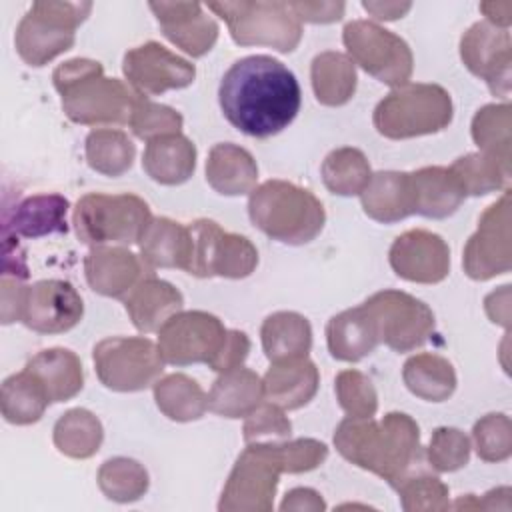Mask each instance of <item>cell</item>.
Returning <instances> with one entry per match:
<instances>
[{"mask_svg":"<svg viewBox=\"0 0 512 512\" xmlns=\"http://www.w3.org/2000/svg\"><path fill=\"white\" fill-rule=\"evenodd\" d=\"M300 100V84L292 70L266 54L236 60L218 88L224 118L252 138H270L288 128Z\"/></svg>","mask_w":512,"mask_h":512,"instance_id":"1","label":"cell"},{"mask_svg":"<svg viewBox=\"0 0 512 512\" xmlns=\"http://www.w3.org/2000/svg\"><path fill=\"white\" fill-rule=\"evenodd\" d=\"M334 446L342 458L384 478L392 488L422 466L420 430L404 412H390L382 420L348 416L334 432Z\"/></svg>","mask_w":512,"mask_h":512,"instance_id":"2","label":"cell"},{"mask_svg":"<svg viewBox=\"0 0 512 512\" xmlns=\"http://www.w3.org/2000/svg\"><path fill=\"white\" fill-rule=\"evenodd\" d=\"M252 224L272 240L300 246L312 242L324 228L322 202L306 188L286 180H266L250 192Z\"/></svg>","mask_w":512,"mask_h":512,"instance_id":"3","label":"cell"},{"mask_svg":"<svg viewBox=\"0 0 512 512\" xmlns=\"http://www.w3.org/2000/svg\"><path fill=\"white\" fill-rule=\"evenodd\" d=\"M450 94L438 84L406 82L384 96L374 108V128L390 140L436 134L452 122Z\"/></svg>","mask_w":512,"mask_h":512,"instance_id":"4","label":"cell"},{"mask_svg":"<svg viewBox=\"0 0 512 512\" xmlns=\"http://www.w3.org/2000/svg\"><path fill=\"white\" fill-rule=\"evenodd\" d=\"M154 220L148 204L136 194L92 192L76 202L72 224L86 246L140 244Z\"/></svg>","mask_w":512,"mask_h":512,"instance_id":"5","label":"cell"},{"mask_svg":"<svg viewBox=\"0 0 512 512\" xmlns=\"http://www.w3.org/2000/svg\"><path fill=\"white\" fill-rule=\"evenodd\" d=\"M90 10V2H34L16 28L18 56L28 66L38 68L70 50L76 40L74 32Z\"/></svg>","mask_w":512,"mask_h":512,"instance_id":"6","label":"cell"},{"mask_svg":"<svg viewBox=\"0 0 512 512\" xmlns=\"http://www.w3.org/2000/svg\"><path fill=\"white\" fill-rule=\"evenodd\" d=\"M240 46H268L278 52H292L302 38V24L288 8V2H210Z\"/></svg>","mask_w":512,"mask_h":512,"instance_id":"7","label":"cell"},{"mask_svg":"<svg viewBox=\"0 0 512 512\" xmlns=\"http://www.w3.org/2000/svg\"><path fill=\"white\" fill-rule=\"evenodd\" d=\"M100 382L114 392H138L154 386L164 370V358L150 338L112 336L92 352Z\"/></svg>","mask_w":512,"mask_h":512,"instance_id":"8","label":"cell"},{"mask_svg":"<svg viewBox=\"0 0 512 512\" xmlns=\"http://www.w3.org/2000/svg\"><path fill=\"white\" fill-rule=\"evenodd\" d=\"M342 42L348 58L376 80L398 88L412 76L414 58L406 40L370 20H352L344 26Z\"/></svg>","mask_w":512,"mask_h":512,"instance_id":"9","label":"cell"},{"mask_svg":"<svg viewBox=\"0 0 512 512\" xmlns=\"http://www.w3.org/2000/svg\"><path fill=\"white\" fill-rule=\"evenodd\" d=\"M282 466L270 442L246 444L238 456L218 502L222 512H270Z\"/></svg>","mask_w":512,"mask_h":512,"instance_id":"10","label":"cell"},{"mask_svg":"<svg viewBox=\"0 0 512 512\" xmlns=\"http://www.w3.org/2000/svg\"><path fill=\"white\" fill-rule=\"evenodd\" d=\"M64 114L86 126L128 124L138 94L118 78H106L104 68L90 72L82 80L58 88Z\"/></svg>","mask_w":512,"mask_h":512,"instance_id":"11","label":"cell"},{"mask_svg":"<svg viewBox=\"0 0 512 512\" xmlns=\"http://www.w3.org/2000/svg\"><path fill=\"white\" fill-rule=\"evenodd\" d=\"M190 226L192 232V276L198 278H246L258 264L256 246L240 234L222 230L214 220L200 218Z\"/></svg>","mask_w":512,"mask_h":512,"instance_id":"12","label":"cell"},{"mask_svg":"<svg viewBox=\"0 0 512 512\" xmlns=\"http://www.w3.org/2000/svg\"><path fill=\"white\" fill-rule=\"evenodd\" d=\"M364 304L376 320L380 344L384 342L394 352L416 350L434 332V312L408 292L380 290Z\"/></svg>","mask_w":512,"mask_h":512,"instance_id":"13","label":"cell"},{"mask_svg":"<svg viewBox=\"0 0 512 512\" xmlns=\"http://www.w3.org/2000/svg\"><path fill=\"white\" fill-rule=\"evenodd\" d=\"M226 328L214 314L204 310H180L158 330V350L166 364H208L220 352Z\"/></svg>","mask_w":512,"mask_h":512,"instance_id":"14","label":"cell"},{"mask_svg":"<svg viewBox=\"0 0 512 512\" xmlns=\"http://www.w3.org/2000/svg\"><path fill=\"white\" fill-rule=\"evenodd\" d=\"M464 272L472 280H490L512 266L510 246V194L486 208L478 220V230L470 236L462 256Z\"/></svg>","mask_w":512,"mask_h":512,"instance_id":"15","label":"cell"},{"mask_svg":"<svg viewBox=\"0 0 512 512\" xmlns=\"http://www.w3.org/2000/svg\"><path fill=\"white\" fill-rule=\"evenodd\" d=\"M460 58L474 76L488 84L494 96L508 98L512 40L506 28H498L488 20L472 24L460 40Z\"/></svg>","mask_w":512,"mask_h":512,"instance_id":"16","label":"cell"},{"mask_svg":"<svg viewBox=\"0 0 512 512\" xmlns=\"http://www.w3.org/2000/svg\"><path fill=\"white\" fill-rule=\"evenodd\" d=\"M84 314L78 290L66 280H38L28 284L22 298L20 320L38 334H62L72 330Z\"/></svg>","mask_w":512,"mask_h":512,"instance_id":"17","label":"cell"},{"mask_svg":"<svg viewBox=\"0 0 512 512\" xmlns=\"http://www.w3.org/2000/svg\"><path fill=\"white\" fill-rule=\"evenodd\" d=\"M122 72L136 94L156 96L194 82L196 68L158 42H146L124 54Z\"/></svg>","mask_w":512,"mask_h":512,"instance_id":"18","label":"cell"},{"mask_svg":"<svg viewBox=\"0 0 512 512\" xmlns=\"http://www.w3.org/2000/svg\"><path fill=\"white\" fill-rule=\"evenodd\" d=\"M396 276L416 284H438L450 272V248L442 236L414 228L400 234L388 252Z\"/></svg>","mask_w":512,"mask_h":512,"instance_id":"19","label":"cell"},{"mask_svg":"<svg viewBox=\"0 0 512 512\" xmlns=\"http://www.w3.org/2000/svg\"><path fill=\"white\" fill-rule=\"evenodd\" d=\"M150 10L164 36L192 58L210 52L218 40V24L198 2H150Z\"/></svg>","mask_w":512,"mask_h":512,"instance_id":"20","label":"cell"},{"mask_svg":"<svg viewBox=\"0 0 512 512\" xmlns=\"http://www.w3.org/2000/svg\"><path fill=\"white\" fill-rule=\"evenodd\" d=\"M146 264L124 246H94L84 258L90 288L108 298H126L142 280Z\"/></svg>","mask_w":512,"mask_h":512,"instance_id":"21","label":"cell"},{"mask_svg":"<svg viewBox=\"0 0 512 512\" xmlns=\"http://www.w3.org/2000/svg\"><path fill=\"white\" fill-rule=\"evenodd\" d=\"M326 342L332 358L342 362H358L372 354L380 344L376 320L368 306L348 308L328 320Z\"/></svg>","mask_w":512,"mask_h":512,"instance_id":"22","label":"cell"},{"mask_svg":"<svg viewBox=\"0 0 512 512\" xmlns=\"http://www.w3.org/2000/svg\"><path fill=\"white\" fill-rule=\"evenodd\" d=\"M264 398L282 410H296L306 406L320 384L318 368L308 356L272 362L262 378Z\"/></svg>","mask_w":512,"mask_h":512,"instance_id":"23","label":"cell"},{"mask_svg":"<svg viewBox=\"0 0 512 512\" xmlns=\"http://www.w3.org/2000/svg\"><path fill=\"white\" fill-rule=\"evenodd\" d=\"M366 216L382 224H394L414 214V188L410 172L382 170L372 174L360 194Z\"/></svg>","mask_w":512,"mask_h":512,"instance_id":"24","label":"cell"},{"mask_svg":"<svg viewBox=\"0 0 512 512\" xmlns=\"http://www.w3.org/2000/svg\"><path fill=\"white\" fill-rule=\"evenodd\" d=\"M182 304L180 290L154 276L142 278L124 298V308L132 324L144 334L158 332L168 318L182 310Z\"/></svg>","mask_w":512,"mask_h":512,"instance_id":"25","label":"cell"},{"mask_svg":"<svg viewBox=\"0 0 512 512\" xmlns=\"http://www.w3.org/2000/svg\"><path fill=\"white\" fill-rule=\"evenodd\" d=\"M140 258L146 268H180L184 272H190V226L174 222L170 218H154L140 240Z\"/></svg>","mask_w":512,"mask_h":512,"instance_id":"26","label":"cell"},{"mask_svg":"<svg viewBox=\"0 0 512 512\" xmlns=\"http://www.w3.org/2000/svg\"><path fill=\"white\" fill-rule=\"evenodd\" d=\"M414 188V214L442 220L452 216L466 194L454 172L446 166H426L410 172Z\"/></svg>","mask_w":512,"mask_h":512,"instance_id":"27","label":"cell"},{"mask_svg":"<svg viewBox=\"0 0 512 512\" xmlns=\"http://www.w3.org/2000/svg\"><path fill=\"white\" fill-rule=\"evenodd\" d=\"M142 168L158 184H184L196 168V146L180 132L148 140L142 156Z\"/></svg>","mask_w":512,"mask_h":512,"instance_id":"28","label":"cell"},{"mask_svg":"<svg viewBox=\"0 0 512 512\" xmlns=\"http://www.w3.org/2000/svg\"><path fill=\"white\" fill-rule=\"evenodd\" d=\"M68 200L60 194H34L24 198L10 220L4 224V236L40 238L68 232Z\"/></svg>","mask_w":512,"mask_h":512,"instance_id":"29","label":"cell"},{"mask_svg":"<svg viewBox=\"0 0 512 512\" xmlns=\"http://www.w3.org/2000/svg\"><path fill=\"white\" fill-rule=\"evenodd\" d=\"M206 180L222 196H242L256 188L258 166L246 148L220 142L208 154Z\"/></svg>","mask_w":512,"mask_h":512,"instance_id":"30","label":"cell"},{"mask_svg":"<svg viewBox=\"0 0 512 512\" xmlns=\"http://www.w3.org/2000/svg\"><path fill=\"white\" fill-rule=\"evenodd\" d=\"M264 400L262 378L244 366L220 372L208 392V410L222 418H246Z\"/></svg>","mask_w":512,"mask_h":512,"instance_id":"31","label":"cell"},{"mask_svg":"<svg viewBox=\"0 0 512 512\" xmlns=\"http://www.w3.org/2000/svg\"><path fill=\"white\" fill-rule=\"evenodd\" d=\"M44 386L50 402H66L84 386L80 358L68 348H46L34 354L26 366Z\"/></svg>","mask_w":512,"mask_h":512,"instance_id":"32","label":"cell"},{"mask_svg":"<svg viewBox=\"0 0 512 512\" xmlns=\"http://www.w3.org/2000/svg\"><path fill=\"white\" fill-rule=\"evenodd\" d=\"M262 348L270 362L308 356L312 348V328L306 316L298 312H274L260 328Z\"/></svg>","mask_w":512,"mask_h":512,"instance_id":"33","label":"cell"},{"mask_svg":"<svg viewBox=\"0 0 512 512\" xmlns=\"http://www.w3.org/2000/svg\"><path fill=\"white\" fill-rule=\"evenodd\" d=\"M402 378L414 396L428 402H444L456 390L454 366L444 356L430 352L410 356L404 364Z\"/></svg>","mask_w":512,"mask_h":512,"instance_id":"34","label":"cell"},{"mask_svg":"<svg viewBox=\"0 0 512 512\" xmlns=\"http://www.w3.org/2000/svg\"><path fill=\"white\" fill-rule=\"evenodd\" d=\"M316 100L324 106H342L356 92V66L342 52H322L310 66Z\"/></svg>","mask_w":512,"mask_h":512,"instance_id":"35","label":"cell"},{"mask_svg":"<svg viewBox=\"0 0 512 512\" xmlns=\"http://www.w3.org/2000/svg\"><path fill=\"white\" fill-rule=\"evenodd\" d=\"M48 404L50 398L42 382L28 368L8 376L2 384L0 408L4 420L10 424L28 426L38 422Z\"/></svg>","mask_w":512,"mask_h":512,"instance_id":"36","label":"cell"},{"mask_svg":"<svg viewBox=\"0 0 512 512\" xmlns=\"http://www.w3.org/2000/svg\"><path fill=\"white\" fill-rule=\"evenodd\" d=\"M154 400L160 412L174 422H192L208 410V394L186 374H168L154 384Z\"/></svg>","mask_w":512,"mask_h":512,"instance_id":"37","label":"cell"},{"mask_svg":"<svg viewBox=\"0 0 512 512\" xmlns=\"http://www.w3.org/2000/svg\"><path fill=\"white\" fill-rule=\"evenodd\" d=\"M54 446L68 458L86 460L94 456L102 444L104 430L100 420L86 408L64 412L54 424Z\"/></svg>","mask_w":512,"mask_h":512,"instance_id":"38","label":"cell"},{"mask_svg":"<svg viewBox=\"0 0 512 512\" xmlns=\"http://www.w3.org/2000/svg\"><path fill=\"white\" fill-rule=\"evenodd\" d=\"M84 154L92 170L116 178L132 168L136 146L122 130L96 128L86 136Z\"/></svg>","mask_w":512,"mask_h":512,"instance_id":"39","label":"cell"},{"mask_svg":"<svg viewBox=\"0 0 512 512\" xmlns=\"http://www.w3.org/2000/svg\"><path fill=\"white\" fill-rule=\"evenodd\" d=\"M322 182L338 196H356L368 186L372 178L370 162L362 150L344 146L332 150L322 162Z\"/></svg>","mask_w":512,"mask_h":512,"instance_id":"40","label":"cell"},{"mask_svg":"<svg viewBox=\"0 0 512 512\" xmlns=\"http://www.w3.org/2000/svg\"><path fill=\"white\" fill-rule=\"evenodd\" d=\"M148 484L146 468L132 458H110L98 470V486L102 494L120 504L140 500L146 494Z\"/></svg>","mask_w":512,"mask_h":512,"instance_id":"41","label":"cell"},{"mask_svg":"<svg viewBox=\"0 0 512 512\" xmlns=\"http://www.w3.org/2000/svg\"><path fill=\"white\" fill-rule=\"evenodd\" d=\"M464 188L466 196H484L504 188L510 176V166L484 152L460 156L448 166Z\"/></svg>","mask_w":512,"mask_h":512,"instance_id":"42","label":"cell"},{"mask_svg":"<svg viewBox=\"0 0 512 512\" xmlns=\"http://www.w3.org/2000/svg\"><path fill=\"white\" fill-rule=\"evenodd\" d=\"M472 138L480 152L510 166V106L486 104L472 120Z\"/></svg>","mask_w":512,"mask_h":512,"instance_id":"43","label":"cell"},{"mask_svg":"<svg viewBox=\"0 0 512 512\" xmlns=\"http://www.w3.org/2000/svg\"><path fill=\"white\" fill-rule=\"evenodd\" d=\"M400 504L406 512H438L448 510V486L430 474L414 472L396 486Z\"/></svg>","mask_w":512,"mask_h":512,"instance_id":"44","label":"cell"},{"mask_svg":"<svg viewBox=\"0 0 512 512\" xmlns=\"http://www.w3.org/2000/svg\"><path fill=\"white\" fill-rule=\"evenodd\" d=\"M128 124L134 136L142 140H154L158 136L178 134L182 130L184 118L178 110L164 104H156L146 96L138 94Z\"/></svg>","mask_w":512,"mask_h":512,"instance_id":"45","label":"cell"},{"mask_svg":"<svg viewBox=\"0 0 512 512\" xmlns=\"http://www.w3.org/2000/svg\"><path fill=\"white\" fill-rule=\"evenodd\" d=\"M340 408L354 418H370L378 410V394L372 380L360 370H342L334 380Z\"/></svg>","mask_w":512,"mask_h":512,"instance_id":"46","label":"cell"},{"mask_svg":"<svg viewBox=\"0 0 512 512\" xmlns=\"http://www.w3.org/2000/svg\"><path fill=\"white\" fill-rule=\"evenodd\" d=\"M470 448V440L462 430L440 426L430 438L426 458L434 470L454 472L468 464Z\"/></svg>","mask_w":512,"mask_h":512,"instance_id":"47","label":"cell"},{"mask_svg":"<svg viewBox=\"0 0 512 512\" xmlns=\"http://www.w3.org/2000/svg\"><path fill=\"white\" fill-rule=\"evenodd\" d=\"M472 440L476 454L484 462H502L512 452L510 418L506 414H486L474 424Z\"/></svg>","mask_w":512,"mask_h":512,"instance_id":"48","label":"cell"},{"mask_svg":"<svg viewBox=\"0 0 512 512\" xmlns=\"http://www.w3.org/2000/svg\"><path fill=\"white\" fill-rule=\"evenodd\" d=\"M282 472L302 474L318 468L328 458V448L324 442L314 438H296L270 442Z\"/></svg>","mask_w":512,"mask_h":512,"instance_id":"49","label":"cell"},{"mask_svg":"<svg viewBox=\"0 0 512 512\" xmlns=\"http://www.w3.org/2000/svg\"><path fill=\"white\" fill-rule=\"evenodd\" d=\"M244 442H280L290 438L292 422L284 414V410L272 402L256 406L244 422Z\"/></svg>","mask_w":512,"mask_h":512,"instance_id":"50","label":"cell"},{"mask_svg":"<svg viewBox=\"0 0 512 512\" xmlns=\"http://www.w3.org/2000/svg\"><path fill=\"white\" fill-rule=\"evenodd\" d=\"M248 352H250V338L246 336V332L228 330L220 352L210 362V368L218 374L226 372V370H232V368H238L248 358Z\"/></svg>","mask_w":512,"mask_h":512,"instance_id":"51","label":"cell"},{"mask_svg":"<svg viewBox=\"0 0 512 512\" xmlns=\"http://www.w3.org/2000/svg\"><path fill=\"white\" fill-rule=\"evenodd\" d=\"M288 8L298 18V22L328 24L344 16V2H288Z\"/></svg>","mask_w":512,"mask_h":512,"instance_id":"52","label":"cell"},{"mask_svg":"<svg viewBox=\"0 0 512 512\" xmlns=\"http://www.w3.org/2000/svg\"><path fill=\"white\" fill-rule=\"evenodd\" d=\"M26 284H22V278L4 274L0 282V316L2 324H12L20 320V308L24 298Z\"/></svg>","mask_w":512,"mask_h":512,"instance_id":"53","label":"cell"},{"mask_svg":"<svg viewBox=\"0 0 512 512\" xmlns=\"http://www.w3.org/2000/svg\"><path fill=\"white\" fill-rule=\"evenodd\" d=\"M280 510H310V512H320L326 510V502L322 500V496L312 490V488H292L286 492Z\"/></svg>","mask_w":512,"mask_h":512,"instance_id":"54","label":"cell"},{"mask_svg":"<svg viewBox=\"0 0 512 512\" xmlns=\"http://www.w3.org/2000/svg\"><path fill=\"white\" fill-rule=\"evenodd\" d=\"M362 8L376 20H396L402 18L412 4L410 2H362Z\"/></svg>","mask_w":512,"mask_h":512,"instance_id":"55","label":"cell"},{"mask_svg":"<svg viewBox=\"0 0 512 512\" xmlns=\"http://www.w3.org/2000/svg\"><path fill=\"white\" fill-rule=\"evenodd\" d=\"M480 10L484 12L486 20L498 28H506L510 26L512 20V4L510 2H482Z\"/></svg>","mask_w":512,"mask_h":512,"instance_id":"56","label":"cell"},{"mask_svg":"<svg viewBox=\"0 0 512 512\" xmlns=\"http://www.w3.org/2000/svg\"><path fill=\"white\" fill-rule=\"evenodd\" d=\"M500 294H502V290H500V292H492V294L486 298V312H488V316H490L492 322H498V324L508 326V318H510V308H508L510 298H508V290L504 292L502 302H500Z\"/></svg>","mask_w":512,"mask_h":512,"instance_id":"57","label":"cell"}]
</instances>
